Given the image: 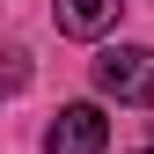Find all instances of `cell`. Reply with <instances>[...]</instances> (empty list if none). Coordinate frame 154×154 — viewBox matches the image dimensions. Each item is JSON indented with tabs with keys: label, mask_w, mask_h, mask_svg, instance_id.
Segmentation results:
<instances>
[{
	"label": "cell",
	"mask_w": 154,
	"mask_h": 154,
	"mask_svg": "<svg viewBox=\"0 0 154 154\" xmlns=\"http://www.w3.org/2000/svg\"><path fill=\"white\" fill-rule=\"evenodd\" d=\"M95 88L118 103H154V44H110L95 59Z\"/></svg>",
	"instance_id": "1"
},
{
	"label": "cell",
	"mask_w": 154,
	"mask_h": 154,
	"mask_svg": "<svg viewBox=\"0 0 154 154\" xmlns=\"http://www.w3.org/2000/svg\"><path fill=\"white\" fill-rule=\"evenodd\" d=\"M44 154H110V118L95 103H66L44 125Z\"/></svg>",
	"instance_id": "2"
},
{
	"label": "cell",
	"mask_w": 154,
	"mask_h": 154,
	"mask_svg": "<svg viewBox=\"0 0 154 154\" xmlns=\"http://www.w3.org/2000/svg\"><path fill=\"white\" fill-rule=\"evenodd\" d=\"M125 0H59L51 8V22H59V37H103L110 22H118Z\"/></svg>",
	"instance_id": "3"
},
{
	"label": "cell",
	"mask_w": 154,
	"mask_h": 154,
	"mask_svg": "<svg viewBox=\"0 0 154 154\" xmlns=\"http://www.w3.org/2000/svg\"><path fill=\"white\" fill-rule=\"evenodd\" d=\"M22 88H29V51L0 44V95H22Z\"/></svg>",
	"instance_id": "4"
},
{
	"label": "cell",
	"mask_w": 154,
	"mask_h": 154,
	"mask_svg": "<svg viewBox=\"0 0 154 154\" xmlns=\"http://www.w3.org/2000/svg\"><path fill=\"white\" fill-rule=\"evenodd\" d=\"M140 154H154V147H140Z\"/></svg>",
	"instance_id": "5"
}]
</instances>
